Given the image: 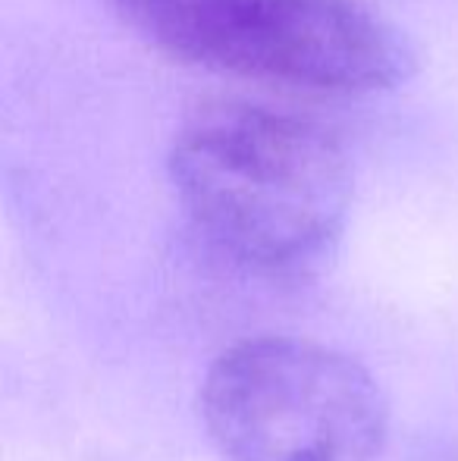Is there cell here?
I'll return each instance as SVG.
<instances>
[{
    "instance_id": "cell-1",
    "label": "cell",
    "mask_w": 458,
    "mask_h": 461,
    "mask_svg": "<svg viewBox=\"0 0 458 461\" xmlns=\"http://www.w3.org/2000/svg\"><path fill=\"white\" fill-rule=\"evenodd\" d=\"M170 179L198 230L264 276L318 270L352 204L343 141L261 104H214L189 116L173 139Z\"/></svg>"
},
{
    "instance_id": "cell-3",
    "label": "cell",
    "mask_w": 458,
    "mask_h": 461,
    "mask_svg": "<svg viewBox=\"0 0 458 461\" xmlns=\"http://www.w3.org/2000/svg\"><path fill=\"white\" fill-rule=\"evenodd\" d=\"M198 408L227 461H377L390 437L371 370L299 336L229 346L204 374Z\"/></svg>"
},
{
    "instance_id": "cell-2",
    "label": "cell",
    "mask_w": 458,
    "mask_h": 461,
    "mask_svg": "<svg viewBox=\"0 0 458 461\" xmlns=\"http://www.w3.org/2000/svg\"><path fill=\"white\" fill-rule=\"evenodd\" d=\"M148 44L192 67L330 95L386 92L402 38L358 0H111Z\"/></svg>"
}]
</instances>
